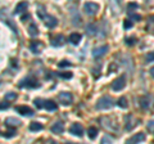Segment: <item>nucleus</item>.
I'll list each match as a JSON object with an SVG mask.
<instances>
[{"mask_svg": "<svg viewBox=\"0 0 154 144\" xmlns=\"http://www.w3.org/2000/svg\"><path fill=\"white\" fill-rule=\"evenodd\" d=\"M127 8H128V11H135V9L139 8V4H136V3H130L128 5H127Z\"/></svg>", "mask_w": 154, "mask_h": 144, "instance_id": "nucleus-38", "label": "nucleus"}, {"mask_svg": "<svg viewBox=\"0 0 154 144\" xmlns=\"http://www.w3.org/2000/svg\"><path fill=\"white\" fill-rule=\"evenodd\" d=\"M125 86H126V77H125V76H119L118 79H116L112 83V89L114 92H119Z\"/></svg>", "mask_w": 154, "mask_h": 144, "instance_id": "nucleus-7", "label": "nucleus"}, {"mask_svg": "<svg viewBox=\"0 0 154 144\" xmlns=\"http://www.w3.org/2000/svg\"><path fill=\"white\" fill-rule=\"evenodd\" d=\"M69 133L72 134V135H75V136H82L84 135V127H82V125L77 124V122L73 124V125H71Z\"/></svg>", "mask_w": 154, "mask_h": 144, "instance_id": "nucleus-10", "label": "nucleus"}, {"mask_svg": "<svg viewBox=\"0 0 154 144\" xmlns=\"http://www.w3.org/2000/svg\"><path fill=\"white\" fill-rule=\"evenodd\" d=\"M58 76H60V77H63V79H71L72 77V72H59Z\"/></svg>", "mask_w": 154, "mask_h": 144, "instance_id": "nucleus-31", "label": "nucleus"}, {"mask_svg": "<svg viewBox=\"0 0 154 144\" xmlns=\"http://www.w3.org/2000/svg\"><path fill=\"white\" fill-rule=\"evenodd\" d=\"M58 100H59V103L62 105H71L72 104V94L68 93V92H62L59 95H58Z\"/></svg>", "mask_w": 154, "mask_h": 144, "instance_id": "nucleus-6", "label": "nucleus"}, {"mask_svg": "<svg viewBox=\"0 0 154 144\" xmlns=\"http://www.w3.org/2000/svg\"><path fill=\"white\" fill-rule=\"evenodd\" d=\"M144 140H145V134L137 133V134H135V135H132L130 139H127V143L128 144H135V143H141Z\"/></svg>", "mask_w": 154, "mask_h": 144, "instance_id": "nucleus-13", "label": "nucleus"}, {"mask_svg": "<svg viewBox=\"0 0 154 144\" xmlns=\"http://www.w3.org/2000/svg\"><path fill=\"white\" fill-rule=\"evenodd\" d=\"M130 20H134V21H141V16H140V14H130Z\"/></svg>", "mask_w": 154, "mask_h": 144, "instance_id": "nucleus-37", "label": "nucleus"}, {"mask_svg": "<svg viewBox=\"0 0 154 144\" xmlns=\"http://www.w3.org/2000/svg\"><path fill=\"white\" fill-rule=\"evenodd\" d=\"M88 135L90 139H95L96 135H98V129H96L95 126H91L88 129Z\"/></svg>", "mask_w": 154, "mask_h": 144, "instance_id": "nucleus-25", "label": "nucleus"}, {"mask_svg": "<svg viewBox=\"0 0 154 144\" xmlns=\"http://www.w3.org/2000/svg\"><path fill=\"white\" fill-rule=\"evenodd\" d=\"M16 111L19 114H22V116H32V114H33V111L30 107H28V105H17Z\"/></svg>", "mask_w": 154, "mask_h": 144, "instance_id": "nucleus-12", "label": "nucleus"}, {"mask_svg": "<svg viewBox=\"0 0 154 144\" xmlns=\"http://www.w3.org/2000/svg\"><path fill=\"white\" fill-rule=\"evenodd\" d=\"M108 45H102V46H96L94 48V50H93V57L94 58H100V57H103L105 53L108 52Z\"/></svg>", "mask_w": 154, "mask_h": 144, "instance_id": "nucleus-11", "label": "nucleus"}, {"mask_svg": "<svg viewBox=\"0 0 154 144\" xmlns=\"http://www.w3.org/2000/svg\"><path fill=\"white\" fill-rule=\"evenodd\" d=\"M99 9H100V7H99V4H96V3L88 2L84 4V11L88 16H95V14L99 12Z\"/></svg>", "mask_w": 154, "mask_h": 144, "instance_id": "nucleus-4", "label": "nucleus"}, {"mask_svg": "<svg viewBox=\"0 0 154 144\" xmlns=\"http://www.w3.org/2000/svg\"><path fill=\"white\" fill-rule=\"evenodd\" d=\"M140 105H141V108L148 109L150 107V97H149V95H145V97L140 98Z\"/></svg>", "mask_w": 154, "mask_h": 144, "instance_id": "nucleus-21", "label": "nucleus"}, {"mask_svg": "<svg viewBox=\"0 0 154 144\" xmlns=\"http://www.w3.org/2000/svg\"><path fill=\"white\" fill-rule=\"evenodd\" d=\"M33 103H35L36 108H44L45 100H42V99H40V98H37V99H35V100H33Z\"/></svg>", "mask_w": 154, "mask_h": 144, "instance_id": "nucleus-28", "label": "nucleus"}, {"mask_svg": "<svg viewBox=\"0 0 154 144\" xmlns=\"http://www.w3.org/2000/svg\"><path fill=\"white\" fill-rule=\"evenodd\" d=\"M109 3L114 14H118L121 12V0H109Z\"/></svg>", "mask_w": 154, "mask_h": 144, "instance_id": "nucleus-17", "label": "nucleus"}, {"mask_svg": "<svg viewBox=\"0 0 154 144\" xmlns=\"http://www.w3.org/2000/svg\"><path fill=\"white\" fill-rule=\"evenodd\" d=\"M9 100H5V102H0V111H3V109H8L9 108Z\"/></svg>", "mask_w": 154, "mask_h": 144, "instance_id": "nucleus-33", "label": "nucleus"}, {"mask_svg": "<svg viewBox=\"0 0 154 144\" xmlns=\"http://www.w3.org/2000/svg\"><path fill=\"white\" fill-rule=\"evenodd\" d=\"M30 130L31 131H40V130H42V125L40 122H31L30 124Z\"/></svg>", "mask_w": 154, "mask_h": 144, "instance_id": "nucleus-26", "label": "nucleus"}, {"mask_svg": "<svg viewBox=\"0 0 154 144\" xmlns=\"http://www.w3.org/2000/svg\"><path fill=\"white\" fill-rule=\"evenodd\" d=\"M100 122H102V125L103 126L107 129V130H109V131H117L118 130V125H117V122H114V121H112L109 117H102L100 118Z\"/></svg>", "mask_w": 154, "mask_h": 144, "instance_id": "nucleus-5", "label": "nucleus"}, {"mask_svg": "<svg viewBox=\"0 0 154 144\" xmlns=\"http://www.w3.org/2000/svg\"><path fill=\"white\" fill-rule=\"evenodd\" d=\"M81 37H82V36H81V33H79V32H72L71 35H69V37H68V40H69L71 44L77 45V44H80Z\"/></svg>", "mask_w": 154, "mask_h": 144, "instance_id": "nucleus-15", "label": "nucleus"}, {"mask_svg": "<svg viewBox=\"0 0 154 144\" xmlns=\"http://www.w3.org/2000/svg\"><path fill=\"white\" fill-rule=\"evenodd\" d=\"M126 44L128 46H132V45L136 44V39H135V37H127V39H126Z\"/></svg>", "mask_w": 154, "mask_h": 144, "instance_id": "nucleus-34", "label": "nucleus"}, {"mask_svg": "<svg viewBox=\"0 0 154 144\" xmlns=\"http://www.w3.org/2000/svg\"><path fill=\"white\" fill-rule=\"evenodd\" d=\"M145 61L148 62H154V52H150V53H148V54L145 55Z\"/></svg>", "mask_w": 154, "mask_h": 144, "instance_id": "nucleus-32", "label": "nucleus"}, {"mask_svg": "<svg viewBox=\"0 0 154 144\" xmlns=\"http://www.w3.org/2000/svg\"><path fill=\"white\" fill-rule=\"evenodd\" d=\"M113 105V99L108 97V95H104V97L98 99V103H96V109H108Z\"/></svg>", "mask_w": 154, "mask_h": 144, "instance_id": "nucleus-2", "label": "nucleus"}, {"mask_svg": "<svg viewBox=\"0 0 154 144\" xmlns=\"http://www.w3.org/2000/svg\"><path fill=\"white\" fill-rule=\"evenodd\" d=\"M19 86L21 88H38L40 83L37 81V79L32 77V76H28V77H25L19 83Z\"/></svg>", "mask_w": 154, "mask_h": 144, "instance_id": "nucleus-3", "label": "nucleus"}, {"mask_svg": "<svg viewBox=\"0 0 154 144\" xmlns=\"http://www.w3.org/2000/svg\"><path fill=\"white\" fill-rule=\"evenodd\" d=\"M112 143L113 142V138L112 136H109V135H104L103 139H102V143Z\"/></svg>", "mask_w": 154, "mask_h": 144, "instance_id": "nucleus-39", "label": "nucleus"}, {"mask_svg": "<svg viewBox=\"0 0 154 144\" xmlns=\"http://www.w3.org/2000/svg\"><path fill=\"white\" fill-rule=\"evenodd\" d=\"M50 130H51V133H54V134H62V133L64 131V125H63V122L57 121V122L50 127Z\"/></svg>", "mask_w": 154, "mask_h": 144, "instance_id": "nucleus-14", "label": "nucleus"}, {"mask_svg": "<svg viewBox=\"0 0 154 144\" xmlns=\"http://www.w3.org/2000/svg\"><path fill=\"white\" fill-rule=\"evenodd\" d=\"M44 108L46 109V111H55L57 109V103L53 102V100H45Z\"/></svg>", "mask_w": 154, "mask_h": 144, "instance_id": "nucleus-22", "label": "nucleus"}, {"mask_svg": "<svg viewBox=\"0 0 154 144\" xmlns=\"http://www.w3.org/2000/svg\"><path fill=\"white\" fill-rule=\"evenodd\" d=\"M42 21H44V25L49 28H54L57 25H58V20L55 17L50 16V14H44V17L41 18Z\"/></svg>", "mask_w": 154, "mask_h": 144, "instance_id": "nucleus-9", "label": "nucleus"}, {"mask_svg": "<svg viewBox=\"0 0 154 144\" xmlns=\"http://www.w3.org/2000/svg\"><path fill=\"white\" fill-rule=\"evenodd\" d=\"M117 104H118V107H121V108H127V105H128V103H127V99L125 98V97H121L118 100H117Z\"/></svg>", "mask_w": 154, "mask_h": 144, "instance_id": "nucleus-27", "label": "nucleus"}, {"mask_svg": "<svg viewBox=\"0 0 154 144\" xmlns=\"http://www.w3.org/2000/svg\"><path fill=\"white\" fill-rule=\"evenodd\" d=\"M125 120H126V126H125V129H126L127 131L130 130H132V129L136 126L137 124H140V120H137V118H135L132 114H127L126 117H125Z\"/></svg>", "mask_w": 154, "mask_h": 144, "instance_id": "nucleus-8", "label": "nucleus"}, {"mask_svg": "<svg viewBox=\"0 0 154 144\" xmlns=\"http://www.w3.org/2000/svg\"><path fill=\"white\" fill-rule=\"evenodd\" d=\"M131 27H132V21L130 20V18L128 20H125V22H123V28L125 30H128V28H131Z\"/></svg>", "mask_w": 154, "mask_h": 144, "instance_id": "nucleus-30", "label": "nucleus"}, {"mask_svg": "<svg viewBox=\"0 0 154 144\" xmlns=\"http://www.w3.org/2000/svg\"><path fill=\"white\" fill-rule=\"evenodd\" d=\"M28 33H30L31 36H33V37H36L38 35V28L36 26V23H31L30 25V27H28Z\"/></svg>", "mask_w": 154, "mask_h": 144, "instance_id": "nucleus-24", "label": "nucleus"}, {"mask_svg": "<svg viewBox=\"0 0 154 144\" xmlns=\"http://www.w3.org/2000/svg\"><path fill=\"white\" fill-rule=\"evenodd\" d=\"M5 125L9 127H16V126H19L21 125V121L18 118H14V117H8L5 120Z\"/></svg>", "mask_w": 154, "mask_h": 144, "instance_id": "nucleus-20", "label": "nucleus"}, {"mask_svg": "<svg viewBox=\"0 0 154 144\" xmlns=\"http://www.w3.org/2000/svg\"><path fill=\"white\" fill-rule=\"evenodd\" d=\"M27 7H28L27 2H21V3H18L17 7H16V9H14V14H21V13H23V12H26Z\"/></svg>", "mask_w": 154, "mask_h": 144, "instance_id": "nucleus-19", "label": "nucleus"}, {"mask_svg": "<svg viewBox=\"0 0 154 144\" xmlns=\"http://www.w3.org/2000/svg\"><path fill=\"white\" fill-rule=\"evenodd\" d=\"M14 99H17V94L14 93V92H11V93H7L5 94V100H14Z\"/></svg>", "mask_w": 154, "mask_h": 144, "instance_id": "nucleus-29", "label": "nucleus"}, {"mask_svg": "<svg viewBox=\"0 0 154 144\" xmlns=\"http://www.w3.org/2000/svg\"><path fill=\"white\" fill-rule=\"evenodd\" d=\"M58 67H60V68H63V67H71V62L68 61H62L58 63Z\"/></svg>", "mask_w": 154, "mask_h": 144, "instance_id": "nucleus-35", "label": "nucleus"}, {"mask_svg": "<svg viewBox=\"0 0 154 144\" xmlns=\"http://www.w3.org/2000/svg\"><path fill=\"white\" fill-rule=\"evenodd\" d=\"M28 18H30V16H23L22 17V22H25V21H27Z\"/></svg>", "mask_w": 154, "mask_h": 144, "instance_id": "nucleus-41", "label": "nucleus"}, {"mask_svg": "<svg viewBox=\"0 0 154 144\" xmlns=\"http://www.w3.org/2000/svg\"><path fill=\"white\" fill-rule=\"evenodd\" d=\"M0 20H2L4 23H5V25H8L9 27H11L13 32L18 33L17 26L14 25V22L12 21V18H11V14H9V12H8V9H7V8H2V9H0Z\"/></svg>", "mask_w": 154, "mask_h": 144, "instance_id": "nucleus-1", "label": "nucleus"}, {"mask_svg": "<svg viewBox=\"0 0 154 144\" xmlns=\"http://www.w3.org/2000/svg\"><path fill=\"white\" fill-rule=\"evenodd\" d=\"M146 127H148V130L150 131V133H154V120H150V121L148 122Z\"/></svg>", "mask_w": 154, "mask_h": 144, "instance_id": "nucleus-36", "label": "nucleus"}, {"mask_svg": "<svg viewBox=\"0 0 154 144\" xmlns=\"http://www.w3.org/2000/svg\"><path fill=\"white\" fill-rule=\"evenodd\" d=\"M64 41H66V37L63 35H57L55 37H53L51 45L53 46H62L64 44Z\"/></svg>", "mask_w": 154, "mask_h": 144, "instance_id": "nucleus-16", "label": "nucleus"}, {"mask_svg": "<svg viewBox=\"0 0 154 144\" xmlns=\"http://www.w3.org/2000/svg\"><path fill=\"white\" fill-rule=\"evenodd\" d=\"M41 48H42V42H40L38 40H33L30 45V49L32 53H40L41 52Z\"/></svg>", "mask_w": 154, "mask_h": 144, "instance_id": "nucleus-18", "label": "nucleus"}, {"mask_svg": "<svg viewBox=\"0 0 154 144\" xmlns=\"http://www.w3.org/2000/svg\"><path fill=\"white\" fill-rule=\"evenodd\" d=\"M96 32H98V28H96V26L94 25V23H90V25L86 26V33H88V35L93 36Z\"/></svg>", "mask_w": 154, "mask_h": 144, "instance_id": "nucleus-23", "label": "nucleus"}, {"mask_svg": "<svg viewBox=\"0 0 154 144\" xmlns=\"http://www.w3.org/2000/svg\"><path fill=\"white\" fill-rule=\"evenodd\" d=\"M149 72H150V75H152V77L154 79V66L152 67V68H150V71H149Z\"/></svg>", "mask_w": 154, "mask_h": 144, "instance_id": "nucleus-40", "label": "nucleus"}]
</instances>
